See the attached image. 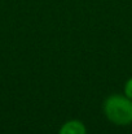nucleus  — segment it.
<instances>
[{"label":"nucleus","mask_w":132,"mask_h":134,"mask_svg":"<svg viewBox=\"0 0 132 134\" xmlns=\"http://www.w3.org/2000/svg\"><path fill=\"white\" fill-rule=\"evenodd\" d=\"M104 111L109 121L115 125L132 122V99L122 95H111L105 100Z\"/></svg>","instance_id":"obj_1"},{"label":"nucleus","mask_w":132,"mask_h":134,"mask_svg":"<svg viewBox=\"0 0 132 134\" xmlns=\"http://www.w3.org/2000/svg\"><path fill=\"white\" fill-rule=\"evenodd\" d=\"M124 94L127 98L132 99V77L126 82V86H124Z\"/></svg>","instance_id":"obj_3"},{"label":"nucleus","mask_w":132,"mask_h":134,"mask_svg":"<svg viewBox=\"0 0 132 134\" xmlns=\"http://www.w3.org/2000/svg\"><path fill=\"white\" fill-rule=\"evenodd\" d=\"M58 134H87V130L84 124L79 120H70L61 126Z\"/></svg>","instance_id":"obj_2"}]
</instances>
